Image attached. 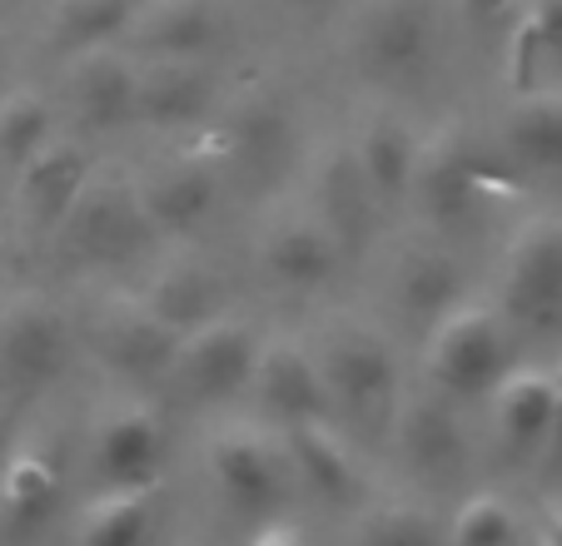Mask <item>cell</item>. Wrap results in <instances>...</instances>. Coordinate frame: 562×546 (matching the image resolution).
Segmentation results:
<instances>
[{"instance_id": "obj_1", "label": "cell", "mask_w": 562, "mask_h": 546, "mask_svg": "<svg viewBox=\"0 0 562 546\" xmlns=\"http://www.w3.org/2000/svg\"><path fill=\"white\" fill-rule=\"evenodd\" d=\"M424 368L443 398H477L508 373V328L488 304H453L428 328Z\"/></svg>"}, {"instance_id": "obj_2", "label": "cell", "mask_w": 562, "mask_h": 546, "mask_svg": "<svg viewBox=\"0 0 562 546\" xmlns=\"http://www.w3.org/2000/svg\"><path fill=\"white\" fill-rule=\"evenodd\" d=\"M349 50L373 80H418L438 50V0H359Z\"/></svg>"}, {"instance_id": "obj_3", "label": "cell", "mask_w": 562, "mask_h": 546, "mask_svg": "<svg viewBox=\"0 0 562 546\" xmlns=\"http://www.w3.org/2000/svg\"><path fill=\"white\" fill-rule=\"evenodd\" d=\"M498 314L518 328H558L562 323V219H528L503 253Z\"/></svg>"}, {"instance_id": "obj_4", "label": "cell", "mask_w": 562, "mask_h": 546, "mask_svg": "<svg viewBox=\"0 0 562 546\" xmlns=\"http://www.w3.org/2000/svg\"><path fill=\"white\" fill-rule=\"evenodd\" d=\"M314 363L324 373L329 402L344 408H373L389 402L398 388V357L393 343L363 318H334L314 343Z\"/></svg>"}, {"instance_id": "obj_5", "label": "cell", "mask_w": 562, "mask_h": 546, "mask_svg": "<svg viewBox=\"0 0 562 546\" xmlns=\"http://www.w3.org/2000/svg\"><path fill=\"white\" fill-rule=\"evenodd\" d=\"M259 357V333L245 323V318H204L200 328L180 333L170 357V378L184 398H229V393L249 388V373H255Z\"/></svg>"}, {"instance_id": "obj_6", "label": "cell", "mask_w": 562, "mask_h": 546, "mask_svg": "<svg viewBox=\"0 0 562 546\" xmlns=\"http://www.w3.org/2000/svg\"><path fill=\"white\" fill-rule=\"evenodd\" d=\"M483 184H488V169H483V155L473 145V129L463 120H448L443 129H434L418 145V169L408 200H418V209L434 224H458L477 209Z\"/></svg>"}, {"instance_id": "obj_7", "label": "cell", "mask_w": 562, "mask_h": 546, "mask_svg": "<svg viewBox=\"0 0 562 546\" xmlns=\"http://www.w3.org/2000/svg\"><path fill=\"white\" fill-rule=\"evenodd\" d=\"M70 357V328L60 308L35 294H21L0 308V388L35 393Z\"/></svg>"}, {"instance_id": "obj_8", "label": "cell", "mask_w": 562, "mask_h": 546, "mask_svg": "<svg viewBox=\"0 0 562 546\" xmlns=\"http://www.w3.org/2000/svg\"><path fill=\"white\" fill-rule=\"evenodd\" d=\"M60 224H65L70 253L86 263L125 259V253L139 243V234L149 229L135 184H125V179H115V174H90L80 200L70 204V214H65Z\"/></svg>"}, {"instance_id": "obj_9", "label": "cell", "mask_w": 562, "mask_h": 546, "mask_svg": "<svg viewBox=\"0 0 562 546\" xmlns=\"http://www.w3.org/2000/svg\"><path fill=\"white\" fill-rule=\"evenodd\" d=\"M339 243L314 204H274L259 229V269L284 288H318L339 269Z\"/></svg>"}, {"instance_id": "obj_10", "label": "cell", "mask_w": 562, "mask_h": 546, "mask_svg": "<svg viewBox=\"0 0 562 546\" xmlns=\"http://www.w3.org/2000/svg\"><path fill=\"white\" fill-rule=\"evenodd\" d=\"M135 194L149 229L194 234L210 219L214 194H220V159L210 149H180V155L159 159L135 184Z\"/></svg>"}, {"instance_id": "obj_11", "label": "cell", "mask_w": 562, "mask_h": 546, "mask_svg": "<svg viewBox=\"0 0 562 546\" xmlns=\"http://www.w3.org/2000/svg\"><path fill=\"white\" fill-rule=\"evenodd\" d=\"M175 333L145 298H110L95 318V357L120 378H165L175 357Z\"/></svg>"}, {"instance_id": "obj_12", "label": "cell", "mask_w": 562, "mask_h": 546, "mask_svg": "<svg viewBox=\"0 0 562 546\" xmlns=\"http://www.w3.org/2000/svg\"><path fill=\"white\" fill-rule=\"evenodd\" d=\"M284 447L269 442L259 428L234 422L210 442V473L214 487L239 512H265L284 497Z\"/></svg>"}, {"instance_id": "obj_13", "label": "cell", "mask_w": 562, "mask_h": 546, "mask_svg": "<svg viewBox=\"0 0 562 546\" xmlns=\"http://www.w3.org/2000/svg\"><path fill=\"white\" fill-rule=\"evenodd\" d=\"M249 388H255L259 408L269 418H279L284 428L289 422H314L334 408L329 388H324V373L314 363V348L299 343V338H269V343H259Z\"/></svg>"}, {"instance_id": "obj_14", "label": "cell", "mask_w": 562, "mask_h": 546, "mask_svg": "<svg viewBox=\"0 0 562 546\" xmlns=\"http://www.w3.org/2000/svg\"><path fill=\"white\" fill-rule=\"evenodd\" d=\"M135 75L139 60H130L120 45L80 50L70 55V70H65V105L95 135L120 129L135 120Z\"/></svg>"}, {"instance_id": "obj_15", "label": "cell", "mask_w": 562, "mask_h": 546, "mask_svg": "<svg viewBox=\"0 0 562 546\" xmlns=\"http://www.w3.org/2000/svg\"><path fill=\"white\" fill-rule=\"evenodd\" d=\"M145 60H210L224 41V5L220 0H139L130 31Z\"/></svg>"}, {"instance_id": "obj_16", "label": "cell", "mask_w": 562, "mask_h": 546, "mask_svg": "<svg viewBox=\"0 0 562 546\" xmlns=\"http://www.w3.org/2000/svg\"><path fill=\"white\" fill-rule=\"evenodd\" d=\"M214 110L210 60H145L135 75V120L149 129H190Z\"/></svg>"}, {"instance_id": "obj_17", "label": "cell", "mask_w": 562, "mask_h": 546, "mask_svg": "<svg viewBox=\"0 0 562 546\" xmlns=\"http://www.w3.org/2000/svg\"><path fill=\"white\" fill-rule=\"evenodd\" d=\"M349 145H353V159H359L363 179H369L373 200H379V204L408 200L424 135H418V129L408 125L398 110H389V105L369 110V115H363V125H359V135H353Z\"/></svg>"}, {"instance_id": "obj_18", "label": "cell", "mask_w": 562, "mask_h": 546, "mask_svg": "<svg viewBox=\"0 0 562 546\" xmlns=\"http://www.w3.org/2000/svg\"><path fill=\"white\" fill-rule=\"evenodd\" d=\"M159 452H165V432L145 402H115L95 422V467L110 487H149Z\"/></svg>"}, {"instance_id": "obj_19", "label": "cell", "mask_w": 562, "mask_h": 546, "mask_svg": "<svg viewBox=\"0 0 562 546\" xmlns=\"http://www.w3.org/2000/svg\"><path fill=\"white\" fill-rule=\"evenodd\" d=\"M314 214L329 224L339 253H353L373 229V214H379V200H373L369 179H363L359 159H353V145H329V155H318L314 164Z\"/></svg>"}, {"instance_id": "obj_20", "label": "cell", "mask_w": 562, "mask_h": 546, "mask_svg": "<svg viewBox=\"0 0 562 546\" xmlns=\"http://www.w3.org/2000/svg\"><path fill=\"white\" fill-rule=\"evenodd\" d=\"M284 149H289L284 100H279L274 90H249V95L229 110V120H224L214 159H220V169L234 159V164H245L249 174H269Z\"/></svg>"}, {"instance_id": "obj_21", "label": "cell", "mask_w": 562, "mask_h": 546, "mask_svg": "<svg viewBox=\"0 0 562 546\" xmlns=\"http://www.w3.org/2000/svg\"><path fill=\"white\" fill-rule=\"evenodd\" d=\"M139 298H145L175 333H190L204 318L220 314V273H214V263L200 259V253H175V259H165L155 269V278H149V288Z\"/></svg>"}, {"instance_id": "obj_22", "label": "cell", "mask_w": 562, "mask_h": 546, "mask_svg": "<svg viewBox=\"0 0 562 546\" xmlns=\"http://www.w3.org/2000/svg\"><path fill=\"white\" fill-rule=\"evenodd\" d=\"M90 179L86 155L70 145V139H45L31 159L21 164V204L35 224H60L70 214V204L80 200Z\"/></svg>"}, {"instance_id": "obj_23", "label": "cell", "mask_w": 562, "mask_h": 546, "mask_svg": "<svg viewBox=\"0 0 562 546\" xmlns=\"http://www.w3.org/2000/svg\"><path fill=\"white\" fill-rule=\"evenodd\" d=\"M279 447H284L289 473H299L314 492L334 497V502H344V497L359 492V467H353L349 442H344L324 418L289 422L284 437H279Z\"/></svg>"}, {"instance_id": "obj_24", "label": "cell", "mask_w": 562, "mask_h": 546, "mask_svg": "<svg viewBox=\"0 0 562 546\" xmlns=\"http://www.w3.org/2000/svg\"><path fill=\"white\" fill-rule=\"evenodd\" d=\"M393 298H398V308H408L434 328L448 308L463 304V273H458L453 253L434 249V243L404 249L393 259Z\"/></svg>"}, {"instance_id": "obj_25", "label": "cell", "mask_w": 562, "mask_h": 546, "mask_svg": "<svg viewBox=\"0 0 562 546\" xmlns=\"http://www.w3.org/2000/svg\"><path fill=\"white\" fill-rule=\"evenodd\" d=\"M398 447L408 452V463L418 473H453L463 463V432H458L453 408L443 402V393L428 388L414 393L398 412Z\"/></svg>"}, {"instance_id": "obj_26", "label": "cell", "mask_w": 562, "mask_h": 546, "mask_svg": "<svg viewBox=\"0 0 562 546\" xmlns=\"http://www.w3.org/2000/svg\"><path fill=\"white\" fill-rule=\"evenodd\" d=\"M552 418H558V393H552V373L538 368H513L493 383V422H498L503 442L513 447H532V442L552 437Z\"/></svg>"}, {"instance_id": "obj_27", "label": "cell", "mask_w": 562, "mask_h": 546, "mask_svg": "<svg viewBox=\"0 0 562 546\" xmlns=\"http://www.w3.org/2000/svg\"><path fill=\"white\" fill-rule=\"evenodd\" d=\"M503 145L528 169H562V90H522L503 120Z\"/></svg>"}, {"instance_id": "obj_28", "label": "cell", "mask_w": 562, "mask_h": 546, "mask_svg": "<svg viewBox=\"0 0 562 546\" xmlns=\"http://www.w3.org/2000/svg\"><path fill=\"white\" fill-rule=\"evenodd\" d=\"M562 60V0H522L518 21L508 25V75L513 90H538L542 65Z\"/></svg>"}, {"instance_id": "obj_29", "label": "cell", "mask_w": 562, "mask_h": 546, "mask_svg": "<svg viewBox=\"0 0 562 546\" xmlns=\"http://www.w3.org/2000/svg\"><path fill=\"white\" fill-rule=\"evenodd\" d=\"M135 11L139 0H55L45 15V31H50V45L80 55L95 45H115V35L130 31Z\"/></svg>"}, {"instance_id": "obj_30", "label": "cell", "mask_w": 562, "mask_h": 546, "mask_svg": "<svg viewBox=\"0 0 562 546\" xmlns=\"http://www.w3.org/2000/svg\"><path fill=\"white\" fill-rule=\"evenodd\" d=\"M149 522V487H110L80 516V546H145Z\"/></svg>"}, {"instance_id": "obj_31", "label": "cell", "mask_w": 562, "mask_h": 546, "mask_svg": "<svg viewBox=\"0 0 562 546\" xmlns=\"http://www.w3.org/2000/svg\"><path fill=\"white\" fill-rule=\"evenodd\" d=\"M45 139H55L50 105L35 90H5L0 95V159L21 169Z\"/></svg>"}, {"instance_id": "obj_32", "label": "cell", "mask_w": 562, "mask_h": 546, "mask_svg": "<svg viewBox=\"0 0 562 546\" xmlns=\"http://www.w3.org/2000/svg\"><path fill=\"white\" fill-rule=\"evenodd\" d=\"M359 546H443V532H438L428 507L408 502V497H389V502L369 507Z\"/></svg>"}, {"instance_id": "obj_33", "label": "cell", "mask_w": 562, "mask_h": 546, "mask_svg": "<svg viewBox=\"0 0 562 546\" xmlns=\"http://www.w3.org/2000/svg\"><path fill=\"white\" fill-rule=\"evenodd\" d=\"M518 536V512L503 497L477 492L448 522V546H513Z\"/></svg>"}, {"instance_id": "obj_34", "label": "cell", "mask_w": 562, "mask_h": 546, "mask_svg": "<svg viewBox=\"0 0 562 546\" xmlns=\"http://www.w3.org/2000/svg\"><path fill=\"white\" fill-rule=\"evenodd\" d=\"M0 497H5V507H15V512H41L45 502L55 497V467L45 463V457H15V463L0 467Z\"/></svg>"}, {"instance_id": "obj_35", "label": "cell", "mask_w": 562, "mask_h": 546, "mask_svg": "<svg viewBox=\"0 0 562 546\" xmlns=\"http://www.w3.org/2000/svg\"><path fill=\"white\" fill-rule=\"evenodd\" d=\"M453 11L468 31H503L518 21L522 0H453Z\"/></svg>"}, {"instance_id": "obj_36", "label": "cell", "mask_w": 562, "mask_h": 546, "mask_svg": "<svg viewBox=\"0 0 562 546\" xmlns=\"http://www.w3.org/2000/svg\"><path fill=\"white\" fill-rule=\"evenodd\" d=\"M538 536H542V546H562V507H548V512H542Z\"/></svg>"}, {"instance_id": "obj_37", "label": "cell", "mask_w": 562, "mask_h": 546, "mask_svg": "<svg viewBox=\"0 0 562 546\" xmlns=\"http://www.w3.org/2000/svg\"><path fill=\"white\" fill-rule=\"evenodd\" d=\"M255 546H304V542H299V532H289V526H269V532L255 536Z\"/></svg>"}, {"instance_id": "obj_38", "label": "cell", "mask_w": 562, "mask_h": 546, "mask_svg": "<svg viewBox=\"0 0 562 546\" xmlns=\"http://www.w3.org/2000/svg\"><path fill=\"white\" fill-rule=\"evenodd\" d=\"M552 393H558V418H552V442L562 447V368L552 373Z\"/></svg>"}, {"instance_id": "obj_39", "label": "cell", "mask_w": 562, "mask_h": 546, "mask_svg": "<svg viewBox=\"0 0 562 546\" xmlns=\"http://www.w3.org/2000/svg\"><path fill=\"white\" fill-rule=\"evenodd\" d=\"M289 11H304V15H314V11H324V5H334V0H284Z\"/></svg>"}, {"instance_id": "obj_40", "label": "cell", "mask_w": 562, "mask_h": 546, "mask_svg": "<svg viewBox=\"0 0 562 546\" xmlns=\"http://www.w3.org/2000/svg\"><path fill=\"white\" fill-rule=\"evenodd\" d=\"M5 442H11V418H5V408H0V467H5Z\"/></svg>"}, {"instance_id": "obj_41", "label": "cell", "mask_w": 562, "mask_h": 546, "mask_svg": "<svg viewBox=\"0 0 562 546\" xmlns=\"http://www.w3.org/2000/svg\"><path fill=\"white\" fill-rule=\"evenodd\" d=\"M5 70H11V65H5V50H0V95H5Z\"/></svg>"}]
</instances>
